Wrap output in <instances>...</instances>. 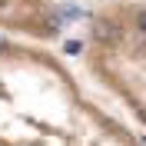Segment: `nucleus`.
Returning a JSON list of instances; mask_svg holds the SVG:
<instances>
[{
	"mask_svg": "<svg viewBox=\"0 0 146 146\" xmlns=\"http://www.w3.org/2000/svg\"><path fill=\"white\" fill-rule=\"evenodd\" d=\"M66 30V13L60 0H0V33L30 40V43H53Z\"/></svg>",
	"mask_w": 146,
	"mask_h": 146,
	"instance_id": "2",
	"label": "nucleus"
},
{
	"mask_svg": "<svg viewBox=\"0 0 146 146\" xmlns=\"http://www.w3.org/2000/svg\"><path fill=\"white\" fill-rule=\"evenodd\" d=\"M0 146H146L70 66L40 43L0 33Z\"/></svg>",
	"mask_w": 146,
	"mask_h": 146,
	"instance_id": "1",
	"label": "nucleus"
}]
</instances>
